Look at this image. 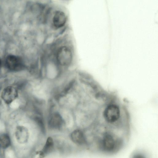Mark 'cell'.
<instances>
[{"label": "cell", "instance_id": "cell-8", "mask_svg": "<svg viewBox=\"0 0 158 158\" xmlns=\"http://www.w3.org/2000/svg\"><path fill=\"white\" fill-rule=\"evenodd\" d=\"M63 123V120L60 114L55 113L51 116L48 122L49 126L52 128H60Z\"/></svg>", "mask_w": 158, "mask_h": 158}, {"label": "cell", "instance_id": "cell-1", "mask_svg": "<svg viewBox=\"0 0 158 158\" xmlns=\"http://www.w3.org/2000/svg\"><path fill=\"white\" fill-rule=\"evenodd\" d=\"M47 47L62 69L70 72L75 61V49L71 40L64 37L58 38Z\"/></svg>", "mask_w": 158, "mask_h": 158}, {"label": "cell", "instance_id": "cell-11", "mask_svg": "<svg viewBox=\"0 0 158 158\" xmlns=\"http://www.w3.org/2000/svg\"><path fill=\"white\" fill-rule=\"evenodd\" d=\"M10 144V140L9 136L6 134L0 135V148L5 149L8 148Z\"/></svg>", "mask_w": 158, "mask_h": 158}, {"label": "cell", "instance_id": "cell-6", "mask_svg": "<svg viewBox=\"0 0 158 158\" xmlns=\"http://www.w3.org/2000/svg\"><path fill=\"white\" fill-rule=\"evenodd\" d=\"M15 135L17 141L20 144L26 143L28 139V130L23 126H19L16 127Z\"/></svg>", "mask_w": 158, "mask_h": 158}, {"label": "cell", "instance_id": "cell-7", "mask_svg": "<svg viewBox=\"0 0 158 158\" xmlns=\"http://www.w3.org/2000/svg\"><path fill=\"white\" fill-rule=\"evenodd\" d=\"M66 21V17L63 12L57 11L55 12L52 21L53 26L55 28L58 29L64 27Z\"/></svg>", "mask_w": 158, "mask_h": 158}, {"label": "cell", "instance_id": "cell-13", "mask_svg": "<svg viewBox=\"0 0 158 158\" xmlns=\"http://www.w3.org/2000/svg\"><path fill=\"white\" fill-rule=\"evenodd\" d=\"M36 121L37 122V123L39 124L40 126V127L43 129L44 130V125L43 124V121L41 119L40 117H36L35 118Z\"/></svg>", "mask_w": 158, "mask_h": 158}, {"label": "cell", "instance_id": "cell-9", "mask_svg": "<svg viewBox=\"0 0 158 158\" xmlns=\"http://www.w3.org/2000/svg\"><path fill=\"white\" fill-rule=\"evenodd\" d=\"M71 138L75 143L82 144L85 142V139L83 133L81 130H76L71 134Z\"/></svg>", "mask_w": 158, "mask_h": 158}, {"label": "cell", "instance_id": "cell-3", "mask_svg": "<svg viewBox=\"0 0 158 158\" xmlns=\"http://www.w3.org/2000/svg\"><path fill=\"white\" fill-rule=\"evenodd\" d=\"M6 67L12 71H18L23 69L25 65L22 59L20 57L9 55L6 57L5 61Z\"/></svg>", "mask_w": 158, "mask_h": 158}, {"label": "cell", "instance_id": "cell-2", "mask_svg": "<svg viewBox=\"0 0 158 158\" xmlns=\"http://www.w3.org/2000/svg\"><path fill=\"white\" fill-rule=\"evenodd\" d=\"M70 72H64L57 64L48 48L43 50L40 61V76L56 85L67 82Z\"/></svg>", "mask_w": 158, "mask_h": 158}, {"label": "cell", "instance_id": "cell-4", "mask_svg": "<svg viewBox=\"0 0 158 158\" xmlns=\"http://www.w3.org/2000/svg\"><path fill=\"white\" fill-rule=\"evenodd\" d=\"M120 112L119 108L116 105H111L108 106L104 112V116L108 122L112 123L119 118Z\"/></svg>", "mask_w": 158, "mask_h": 158}, {"label": "cell", "instance_id": "cell-5", "mask_svg": "<svg viewBox=\"0 0 158 158\" xmlns=\"http://www.w3.org/2000/svg\"><path fill=\"white\" fill-rule=\"evenodd\" d=\"M17 89L12 86L6 87L3 90L1 98L7 104H9L15 100L18 96Z\"/></svg>", "mask_w": 158, "mask_h": 158}, {"label": "cell", "instance_id": "cell-14", "mask_svg": "<svg viewBox=\"0 0 158 158\" xmlns=\"http://www.w3.org/2000/svg\"><path fill=\"white\" fill-rule=\"evenodd\" d=\"M2 65V60L0 58V69L1 68Z\"/></svg>", "mask_w": 158, "mask_h": 158}, {"label": "cell", "instance_id": "cell-12", "mask_svg": "<svg viewBox=\"0 0 158 158\" xmlns=\"http://www.w3.org/2000/svg\"><path fill=\"white\" fill-rule=\"evenodd\" d=\"M53 147V141L51 137L48 138L46 143L44 147L42 152L44 153H48L51 151Z\"/></svg>", "mask_w": 158, "mask_h": 158}, {"label": "cell", "instance_id": "cell-10", "mask_svg": "<svg viewBox=\"0 0 158 158\" xmlns=\"http://www.w3.org/2000/svg\"><path fill=\"white\" fill-rule=\"evenodd\" d=\"M115 141L113 136L107 134L104 137L103 139V146L105 149L107 151L111 150L114 147Z\"/></svg>", "mask_w": 158, "mask_h": 158}]
</instances>
